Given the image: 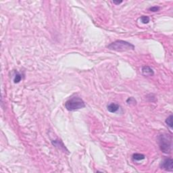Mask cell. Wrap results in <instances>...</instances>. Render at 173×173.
Segmentation results:
<instances>
[{
    "label": "cell",
    "mask_w": 173,
    "mask_h": 173,
    "mask_svg": "<svg viewBox=\"0 0 173 173\" xmlns=\"http://www.w3.org/2000/svg\"><path fill=\"white\" fill-rule=\"evenodd\" d=\"M108 48L111 50H114L116 51H126L130 50L135 49V45L122 40H118L113 42L109 45H108Z\"/></svg>",
    "instance_id": "obj_1"
},
{
    "label": "cell",
    "mask_w": 173,
    "mask_h": 173,
    "mask_svg": "<svg viewBox=\"0 0 173 173\" xmlns=\"http://www.w3.org/2000/svg\"><path fill=\"white\" fill-rule=\"evenodd\" d=\"M65 107L68 111H74L85 108V104L84 101L79 97H73L69 99L65 103Z\"/></svg>",
    "instance_id": "obj_3"
},
{
    "label": "cell",
    "mask_w": 173,
    "mask_h": 173,
    "mask_svg": "<svg viewBox=\"0 0 173 173\" xmlns=\"http://www.w3.org/2000/svg\"><path fill=\"white\" fill-rule=\"evenodd\" d=\"M126 103H127L128 105H136V104H137V101L135 100V99L134 98V97H129V98L127 99Z\"/></svg>",
    "instance_id": "obj_11"
},
{
    "label": "cell",
    "mask_w": 173,
    "mask_h": 173,
    "mask_svg": "<svg viewBox=\"0 0 173 173\" xmlns=\"http://www.w3.org/2000/svg\"><path fill=\"white\" fill-rule=\"evenodd\" d=\"M21 79H22L21 75H20V73L17 72V73H16V75H15V76H14V83H20V81H21Z\"/></svg>",
    "instance_id": "obj_10"
},
{
    "label": "cell",
    "mask_w": 173,
    "mask_h": 173,
    "mask_svg": "<svg viewBox=\"0 0 173 173\" xmlns=\"http://www.w3.org/2000/svg\"><path fill=\"white\" fill-rule=\"evenodd\" d=\"M119 105L117 104H115V103H111L109 105H108L107 108H108V110L111 113H115L119 110Z\"/></svg>",
    "instance_id": "obj_6"
},
{
    "label": "cell",
    "mask_w": 173,
    "mask_h": 173,
    "mask_svg": "<svg viewBox=\"0 0 173 173\" xmlns=\"http://www.w3.org/2000/svg\"><path fill=\"white\" fill-rule=\"evenodd\" d=\"M141 71L144 76H153L154 75L153 69L150 68V66H145L143 67Z\"/></svg>",
    "instance_id": "obj_5"
},
{
    "label": "cell",
    "mask_w": 173,
    "mask_h": 173,
    "mask_svg": "<svg viewBox=\"0 0 173 173\" xmlns=\"http://www.w3.org/2000/svg\"><path fill=\"white\" fill-rule=\"evenodd\" d=\"M113 3H114V4H116V5H119L120 4L122 3V1H118V2H116V1H113Z\"/></svg>",
    "instance_id": "obj_14"
},
{
    "label": "cell",
    "mask_w": 173,
    "mask_h": 173,
    "mask_svg": "<svg viewBox=\"0 0 173 173\" xmlns=\"http://www.w3.org/2000/svg\"><path fill=\"white\" fill-rule=\"evenodd\" d=\"M52 144H53L54 146H55V147H58L60 150H62V149L66 150V148H65L64 145L62 141L60 139H57L54 140V141H52Z\"/></svg>",
    "instance_id": "obj_7"
},
{
    "label": "cell",
    "mask_w": 173,
    "mask_h": 173,
    "mask_svg": "<svg viewBox=\"0 0 173 173\" xmlns=\"http://www.w3.org/2000/svg\"><path fill=\"white\" fill-rule=\"evenodd\" d=\"M166 123L167 124L168 126H169L170 128H172L173 124H172V115H170L169 117H168L166 119Z\"/></svg>",
    "instance_id": "obj_9"
},
{
    "label": "cell",
    "mask_w": 173,
    "mask_h": 173,
    "mask_svg": "<svg viewBox=\"0 0 173 173\" xmlns=\"http://www.w3.org/2000/svg\"><path fill=\"white\" fill-rule=\"evenodd\" d=\"M160 9V8L158 7V6H153V7H151V8H150V10L151 12H157V11H159Z\"/></svg>",
    "instance_id": "obj_13"
},
{
    "label": "cell",
    "mask_w": 173,
    "mask_h": 173,
    "mask_svg": "<svg viewBox=\"0 0 173 173\" xmlns=\"http://www.w3.org/2000/svg\"><path fill=\"white\" fill-rule=\"evenodd\" d=\"M139 20L143 24H148L150 22V18L148 16H143L139 18Z\"/></svg>",
    "instance_id": "obj_12"
},
{
    "label": "cell",
    "mask_w": 173,
    "mask_h": 173,
    "mask_svg": "<svg viewBox=\"0 0 173 173\" xmlns=\"http://www.w3.org/2000/svg\"><path fill=\"white\" fill-rule=\"evenodd\" d=\"M160 148L164 153H168L172 149V137L168 134H162L158 137Z\"/></svg>",
    "instance_id": "obj_2"
},
{
    "label": "cell",
    "mask_w": 173,
    "mask_h": 173,
    "mask_svg": "<svg viewBox=\"0 0 173 173\" xmlns=\"http://www.w3.org/2000/svg\"><path fill=\"white\" fill-rule=\"evenodd\" d=\"M145 157H146V156L141 153H135L133 155V159L135 161H140V160L145 159Z\"/></svg>",
    "instance_id": "obj_8"
},
{
    "label": "cell",
    "mask_w": 173,
    "mask_h": 173,
    "mask_svg": "<svg viewBox=\"0 0 173 173\" xmlns=\"http://www.w3.org/2000/svg\"><path fill=\"white\" fill-rule=\"evenodd\" d=\"M161 168L166 171H172L173 160L171 158H166L161 163Z\"/></svg>",
    "instance_id": "obj_4"
}]
</instances>
